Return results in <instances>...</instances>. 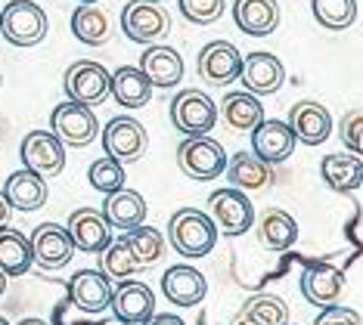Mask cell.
I'll return each mask as SVG.
<instances>
[{
  "mask_svg": "<svg viewBox=\"0 0 363 325\" xmlns=\"http://www.w3.org/2000/svg\"><path fill=\"white\" fill-rule=\"evenodd\" d=\"M338 139L345 143V149H351V152H363V115L360 108H354V112H348L342 118V124H338Z\"/></svg>",
  "mask_w": 363,
  "mask_h": 325,
  "instance_id": "obj_38",
  "label": "cell"
},
{
  "mask_svg": "<svg viewBox=\"0 0 363 325\" xmlns=\"http://www.w3.org/2000/svg\"><path fill=\"white\" fill-rule=\"evenodd\" d=\"M220 118L233 133H252L264 118L261 99L249 93V90H230V93L220 99Z\"/></svg>",
  "mask_w": 363,
  "mask_h": 325,
  "instance_id": "obj_27",
  "label": "cell"
},
{
  "mask_svg": "<svg viewBox=\"0 0 363 325\" xmlns=\"http://www.w3.org/2000/svg\"><path fill=\"white\" fill-rule=\"evenodd\" d=\"M72 35L87 47H103L112 35L109 13L100 10L96 4H81L78 10L72 13Z\"/></svg>",
  "mask_w": 363,
  "mask_h": 325,
  "instance_id": "obj_30",
  "label": "cell"
},
{
  "mask_svg": "<svg viewBox=\"0 0 363 325\" xmlns=\"http://www.w3.org/2000/svg\"><path fill=\"white\" fill-rule=\"evenodd\" d=\"M87 183L96 189V193L109 195L115 189H121L128 183V173H125V164L115 161V158H100V161H94L87 168Z\"/></svg>",
  "mask_w": 363,
  "mask_h": 325,
  "instance_id": "obj_35",
  "label": "cell"
},
{
  "mask_svg": "<svg viewBox=\"0 0 363 325\" xmlns=\"http://www.w3.org/2000/svg\"><path fill=\"white\" fill-rule=\"evenodd\" d=\"M109 310L115 313V319L128 322V325H143L155 313V295L150 285L137 279H118V285H112L109 297Z\"/></svg>",
  "mask_w": 363,
  "mask_h": 325,
  "instance_id": "obj_13",
  "label": "cell"
},
{
  "mask_svg": "<svg viewBox=\"0 0 363 325\" xmlns=\"http://www.w3.org/2000/svg\"><path fill=\"white\" fill-rule=\"evenodd\" d=\"M146 146H150V137H146V127L130 115H118L106 124L103 130V149L106 155L115 158L121 164L140 161L146 155Z\"/></svg>",
  "mask_w": 363,
  "mask_h": 325,
  "instance_id": "obj_9",
  "label": "cell"
},
{
  "mask_svg": "<svg viewBox=\"0 0 363 325\" xmlns=\"http://www.w3.org/2000/svg\"><path fill=\"white\" fill-rule=\"evenodd\" d=\"M4 198L10 202L13 211H38V207L47 205V180L40 173L22 168L10 173V180L4 183Z\"/></svg>",
  "mask_w": 363,
  "mask_h": 325,
  "instance_id": "obj_25",
  "label": "cell"
},
{
  "mask_svg": "<svg viewBox=\"0 0 363 325\" xmlns=\"http://www.w3.org/2000/svg\"><path fill=\"white\" fill-rule=\"evenodd\" d=\"M28 245H31V263L47 273L62 270V266L72 261V254H75L69 229L60 227V223H40V227L31 232Z\"/></svg>",
  "mask_w": 363,
  "mask_h": 325,
  "instance_id": "obj_11",
  "label": "cell"
},
{
  "mask_svg": "<svg viewBox=\"0 0 363 325\" xmlns=\"http://www.w3.org/2000/svg\"><path fill=\"white\" fill-rule=\"evenodd\" d=\"M31 266H35V263H31L28 236H22L19 229L0 227V270H4V276L6 279L26 276Z\"/></svg>",
  "mask_w": 363,
  "mask_h": 325,
  "instance_id": "obj_31",
  "label": "cell"
},
{
  "mask_svg": "<svg viewBox=\"0 0 363 325\" xmlns=\"http://www.w3.org/2000/svg\"><path fill=\"white\" fill-rule=\"evenodd\" d=\"M168 239L180 257L199 261V257L211 254V248L218 245V229H214L208 214L196 211V207H180L168 220Z\"/></svg>",
  "mask_w": 363,
  "mask_h": 325,
  "instance_id": "obj_1",
  "label": "cell"
},
{
  "mask_svg": "<svg viewBox=\"0 0 363 325\" xmlns=\"http://www.w3.org/2000/svg\"><path fill=\"white\" fill-rule=\"evenodd\" d=\"M78 4H100V0H78Z\"/></svg>",
  "mask_w": 363,
  "mask_h": 325,
  "instance_id": "obj_46",
  "label": "cell"
},
{
  "mask_svg": "<svg viewBox=\"0 0 363 325\" xmlns=\"http://www.w3.org/2000/svg\"><path fill=\"white\" fill-rule=\"evenodd\" d=\"M289 127H292L295 139H301L304 146H320L329 139L333 133V115L323 103H313V99H301L292 106L289 112Z\"/></svg>",
  "mask_w": 363,
  "mask_h": 325,
  "instance_id": "obj_16",
  "label": "cell"
},
{
  "mask_svg": "<svg viewBox=\"0 0 363 325\" xmlns=\"http://www.w3.org/2000/svg\"><path fill=\"white\" fill-rule=\"evenodd\" d=\"M286 325H289V322H286Z\"/></svg>",
  "mask_w": 363,
  "mask_h": 325,
  "instance_id": "obj_50",
  "label": "cell"
},
{
  "mask_svg": "<svg viewBox=\"0 0 363 325\" xmlns=\"http://www.w3.org/2000/svg\"><path fill=\"white\" fill-rule=\"evenodd\" d=\"M295 133L286 121L277 118H261V124L252 130V152L267 164H279L295 152Z\"/></svg>",
  "mask_w": 363,
  "mask_h": 325,
  "instance_id": "obj_18",
  "label": "cell"
},
{
  "mask_svg": "<svg viewBox=\"0 0 363 325\" xmlns=\"http://www.w3.org/2000/svg\"><path fill=\"white\" fill-rule=\"evenodd\" d=\"M242 313L255 319L258 325H286L289 322V307L277 295H255L242 304Z\"/></svg>",
  "mask_w": 363,
  "mask_h": 325,
  "instance_id": "obj_34",
  "label": "cell"
},
{
  "mask_svg": "<svg viewBox=\"0 0 363 325\" xmlns=\"http://www.w3.org/2000/svg\"><path fill=\"white\" fill-rule=\"evenodd\" d=\"M233 19L242 35L270 38L279 28V4L277 0H236Z\"/></svg>",
  "mask_w": 363,
  "mask_h": 325,
  "instance_id": "obj_21",
  "label": "cell"
},
{
  "mask_svg": "<svg viewBox=\"0 0 363 325\" xmlns=\"http://www.w3.org/2000/svg\"><path fill=\"white\" fill-rule=\"evenodd\" d=\"M239 69H242V53L230 40L205 44L199 59H196V72L208 87H230L239 78Z\"/></svg>",
  "mask_w": 363,
  "mask_h": 325,
  "instance_id": "obj_10",
  "label": "cell"
},
{
  "mask_svg": "<svg viewBox=\"0 0 363 325\" xmlns=\"http://www.w3.org/2000/svg\"><path fill=\"white\" fill-rule=\"evenodd\" d=\"M155 4H164V0H155Z\"/></svg>",
  "mask_w": 363,
  "mask_h": 325,
  "instance_id": "obj_49",
  "label": "cell"
},
{
  "mask_svg": "<svg viewBox=\"0 0 363 325\" xmlns=\"http://www.w3.org/2000/svg\"><path fill=\"white\" fill-rule=\"evenodd\" d=\"M171 124H174V130L184 133V137L211 133L214 124H218V106H214V99L205 93V90L184 87L171 99Z\"/></svg>",
  "mask_w": 363,
  "mask_h": 325,
  "instance_id": "obj_2",
  "label": "cell"
},
{
  "mask_svg": "<svg viewBox=\"0 0 363 325\" xmlns=\"http://www.w3.org/2000/svg\"><path fill=\"white\" fill-rule=\"evenodd\" d=\"M311 10L326 31H345L357 22V0H311Z\"/></svg>",
  "mask_w": 363,
  "mask_h": 325,
  "instance_id": "obj_33",
  "label": "cell"
},
{
  "mask_svg": "<svg viewBox=\"0 0 363 325\" xmlns=\"http://www.w3.org/2000/svg\"><path fill=\"white\" fill-rule=\"evenodd\" d=\"M258 241L267 251H286L298 241V223L283 207H270L258 220Z\"/></svg>",
  "mask_w": 363,
  "mask_h": 325,
  "instance_id": "obj_29",
  "label": "cell"
},
{
  "mask_svg": "<svg viewBox=\"0 0 363 325\" xmlns=\"http://www.w3.org/2000/svg\"><path fill=\"white\" fill-rule=\"evenodd\" d=\"M0 35L13 47H35L47 38V13L35 0H13L0 10Z\"/></svg>",
  "mask_w": 363,
  "mask_h": 325,
  "instance_id": "obj_5",
  "label": "cell"
},
{
  "mask_svg": "<svg viewBox=\"0 0 363 325\" xmlns=\"http://www.w3.org/2000/svg\"><path fill=\"white\" fill-rule=\"evenodd\" d=\"M100 325H128V322H121V319H109V322H100Z\"/></svg>",
  "mask_w": 363,
  "mask_h": 325,
  "instance_id": "obj_45",
  "label": "cell"
},
{
  "mask_svg": "<svg viewBox=\"0 0 363 325\" xmlns=\"http://www.w3.org/2000/svg\"><path fill=\"white\" fill-rule=\"evenodd\" d=\"M6 291V276H4V270H0V295Z\"/></svg>",
  "mask_w": 363,
  "mask_h": 325,
  "instance_id": "obj_44",
  "label": "cell"
},
{
  "mask_svg": "<svg viewBox=\"0 0 363 325\" xmlns=\"http://www.w3.org/2000/svg\"><path fill=\"white\" fill-rule=\"evenodd\" d=\"M189 25H211L224 16V0H177Z\"/></svg>",
  "mask_w": 363,
  "mask_h": 325,
  "instance_id": "obj_37",
  "label": "cell"
},
{
  "mask_svg": "<svg viewBox=\"0 0 363 325\" xmlns=\"http://www.w3.org/2000/svg\"><path fill=\"white\" fill-rule=\"evenodd\" d=\"M146 211H150V207H146V198L140 193H134V189H128V186L109 193L106 202H103L106 223H109L112 229H121V232L140 227V223L146 220Z\"/></svg>",
  "mask_w": 363,
  "mask_h": 325,
  "instance_id": "obj_24",
  "label": "cell"
},
{
  "mask_svg": "<svg viewBox=\"0 0 363 325\" xmlns=\"http://www.w3.org/2000/svg\"><path fill=\"white\" fill-rule=\"evenodd\" d=\"M10 214H13V207L10 202L4 198V193H0V227H6V220H10Z\"/></svg>",
  "mask_w": 363,
  "mask_h": 325,
  "instance_id": "obj_41",
  "label": "cell"
},
{
  "mask_svg": "<svg viewBox=\"0 0 363 325\" xmlns=\"http://www.w3.org/2000/svg\"><path fill=\"white\" fill-rule=\"evenodd\" d=\"M50 133L65 149H84L96 139L100 133V124H96V115L90 106H81V103H72L65 99L50 112Z\"/></svg>",
  "mask_w": 363,
  "mask_h": 325,
  "instance_id": "obj_6",
  "label": "cell"
},
{
  "mask_svg": "<svg viewBox=\"0 0 363 325\" xmlns=\"http://www.w3.org/2000/svg\"><path fill=\"white\" fill-rule=\"evenodd\" d=\"M230 325H258V322H255V319H249V316H245L242 310H239V313L233 316V319H230Z\"/></svg>",
  "mask_w": 363,
  "mask_h": 325,
  "instance_id": "obj_42",
  "label": "cell"
},
{
  "mask_svg": "<svg viewBox=\"0 0 363 325\" xmlns=\"http://www.w3.org/2000/svg\"><path fill=\"white\" fill-rule=\"evenodd\" d=\"M227 180L233 189H242V193H258V189L270 186L274 183V164L261 161L255 152H236L233 158H227Z\"/></svg>",
  "mask_w": 363,
  "mask_h": 325,
  "instance_id": "obj_23",
  "label": "cell"
},
{
  "mask_svg": "<svg viewBox=\"0 0 363 325\" xmlns=\"http://www.w3.org/2000/svg\"><path fill=\"white\" fill-rule=\"evenodd\" d=\"M320 177L335 193H354L363 180V164L357 152H333L320 161Z\"/></svg>",
  "mask_w": 363,
  "mask_h": 325,
  "instance_id": "obj_28",
  "label": "cell"
},
{
  "mask_svg": "<svg viewBox=\"0 0 363 325\" xmlns=\"http://www.w3.org/2000/svg\"><path fill=\"white\" fill-rule=\"evenodd\" d=\"M162 291L174 307H196V304H202L208 285H205V276L196 266L177 263L162 276Z\"/></svg>",
  "mask_w": 363,
  "mask_h": 325,
  "instance_id": "obj_22",
  "label": "cell"
},
{
  "mask_svg": "<svg viewBox=\"0 0 363 325\" xmlns=\"http://www.w3.org/2000/svg\"><path fill=\"white\" fill-rule=\"evenodd\" d=\"M140 72L150 78L152 87H177L180 78H184V56L177 53L174 47H164V44H150L140 56Z\"/></svg>",
  "mask_w": 363,
  "mask_h": 325,
  "instance_id": "obj_19",
  "label": "cell"
},
{
  "mask_svg": "<svg viewBox=\"0 0 363 325\" xmlns=\"http://www.w3.org/2000/svg\"><path fill=\"white\" fill-rule=\"evenodd\" d=\"M152 84L137 65H121L118 72L109 74V96L125 108H143L152 99Z\"/></svg>",
  "mask_w": 363,
  "mask_h": 325,
  "instance_id": "obj_26",
  "label": "cell"
},
{
  "mask_svg": "<svg viewBox=\"0 0 363 325\" xmlns=\"http://www.w3.org/2000/svg\"><path fill=\"white\" fill-rule=\"evenodd\" d=\"M208 217L218 229V236H245L255 223V205L249 202V195L242 189L224 186L214 189L208 195Z\"/></svg>",
  "mask_w": 363,
  "mask_h": 325,
  "instance_id": "obj_3",
  "label": "cell"
},
{
  "mask_svg": "<svg viewBox=\"0 0 363 325\" xmlns=\"http://www.w3.org/2000/svg\"><path fill=\"white\" fill-rule=\"evenodd\" d=\"M72 304L84 313H103L109 310L112 297V279L103 276V270H78L69 282Z\"/></svg>",
  "mask_w": 363,
  "mask_h": 325,
  "instance_id": "obj_20",
  "label": "cell"
},
{
  "mask_svg": "<svg viewBox=\"0 0 363 325\" xmlns=\"http://www.w3.org/2000/svg\"><path fill=\"white\" fill-rule=\"evenodd\" d=\"M0 87H4V74H0Z\"/></svg>",
  "mask_w": 363,
  "mask_h": 325,
  "instance_id": "obj_48",
  "label": "cell"
},
{
  "mask_svg": "<svg viewBox=\"0 0 363 325\" xmlns=\"http://www.w3.org/2000/svg\"><path fill=\"white\" fill-rule=\"evenodd\" d=\"M236 81H242V87L249 90V93H255V96H270V93H277V90L283 87L286 69H283V62H279L274 53L258 50V53H249L242 59V69H239Z\"/></svg>",
  "mask_w": 363,
  "mask_h": 325,
  "instance_id": "obj_15",
  "label": "cell"
},
{
  "mask_svg": "<svg viewBox=\"0 0 363 325\" xmlns=\"http://www.w3.org/2000/svg\"><path fill=\"white\" fill-rule=\"evenodd\" d=\"M137 273V263H134V257H130L128 251V245H125V239H118V241H109L106 245V251H103V276H109V279H128V276H134Z\"/></svg>",
  "mask_w": 363,
  "mask_h": 325,
  "instance_id": "obj_36",
  "label": "cell"
},
{
  "mask_svg": "<svg viewBox=\"0 0 363 325\" xmlns=\"http://www.w3.org/2000/svg\"><path fill=\"white\" fill-rule=\"evenodd\" d=\"M177 168L184 171L189 180H199V183L218 180L227 168V152L208 133H202V137H186L184 143L177 146Z\"/></svg>",
  "mask_w": 363,
  "mask_h": 325,
  "instance_id": "obj_4",
  "label": "cell"
},
{
  "mask_svg": "<svg viewBox=\"0 0 363 325\" xmlns=\"http://www.w3.org/2000/svg\"><path fill=\"white\" fill-rule=\"evenodd\" d=\"M19 158L28 171H35L44 180H50L56 173H62V168H65V146L50 130H31L22 137Z\"/></svg>",
  "mask_w": 363,
  "mask_h": 325,
  "instance_id": "obj_12",
  "label": "cell"
},
{
  "mask_svg": "<svg viewBox=\"0 0 363 325\" xmlns=\"http://www.w3.org/2000/svg\"><path fill=\"white\" fill-rule=\"evenodd\" d=\"M65 229H69V236H72V245L87 254H103L106 245L112 241V227L106 223L103 211H94V207H78V211H72Z\"/></svg>",
  "mask_w": 363,
  "mask_h": 325,
  "instance_id": "obj_17",
  "label": "cell"
},
{
  "mask_svg": "<svg viewBox=\"0 0 363 325\" xmlns=\"http://www.w3.org/2000/svg\"><path fill=\"white\" fill-rule=\"evenodd\" d=\"M313 325H360V313L348 310L342 304H329V307H320Z\"/></svg>",
  "mask_w": 363,
  "mask_h": 325,
  "instance_id": "obj_39",
  "label": "cell"
},
{
  "mask_svg": "<svg viewBox=\"0 0 363 325\" xmlns=\"http://www.w3.org/2000/svg\"><path fill=\"white\" fill-rule=\"evenodd\" d=\"M301 295L308 297V304L313 307H329V304H338L348 288L345 282V273L333 263H308L301 273Z\"/></svg>",
  "mask_w": 363,
  "mask_h": 325,
  "instance_id": "obj_14",
  "label": "cell"
},
{
  "mask_svg": "<svg viewBox=\"0 0 363 325\" xmlns=\"http://www.w3.org/2000/svg\"><path fill=\"white\" fill-rule=\"evenodd\" d=\"M62 90L72 103L94 108L106 103V96H109V72L100 62H90V59L72 62L62 74Z\"/></svg>",
  "mask_w": 363,
  "mask_h": 325,
  "instance_id": "obj_8",
  "label": "cell"
},
{
  "mask_svg": "<svg viewBox=\"0 0 363 325\" xmlns=\"http://www.w3.org/2000/svg\"><path fill=\"white\" fill-rule=\"evenodd\" d=\"M121 31L134 44H159L171 31V16L155 0H128L121 10Z\"/></svg>",
  "mask_w": 363,
  "mask_h": 325,
  "instance_id": "obj_7",
  "label": "cell"
},
{
  "mask_svg": "<svg viewBox=\"0 0 363 325\" xmlns=\"http://www.w3.org/2000/svg\"><path fill=\"white\" fill-rule=\"evenodd\" d=\"M143 325H186V322L180 319V316H174V313H152Z\"/></svg>",
  "mask_w": 363,
  "mask_h": 325,
  "instance_id": "obj_40",
  "label": "cell"
},
{
  "mask_svg": "<svg viewBox=\"0 0 363 325\" xmlns=\"http://www.w3.org/2000/svg\"><path fill=\"white\" fill-rule=\"evenodd\" d=\"M125 245H128V251L130 257H134V263H137V270H146V266H152L155 261H162V254H164V236L159 229H152V227H134V229H128L125 236Z\"/></svg>",
  "mask_w": 363,
  "mask_h": 325,
  "instance_id": "obj_32",
  "label": "cell"
},
{
  "mask_svg": "<svg viewBox=\"0 0 363 325\" xmlns=\"http://www.w3.org/2000/svg\"><path fill=\"white\" fill-rule=\"evenodd\" d=\"M0 325H10V322H6V319H4V316H0Z\"/></svg>",
  "mask_w": 363,
  "mask_h": 325,
  "instance_id": "obj_47",
  "label": "cell"
},
{
  "mask_svg": "<svg viewBox=\"0 0 363 325\" xmlns=\"http://www.w3.org/2000/svg\"><path fill=\"white\" fill-rule=\"evenodd\" d=\"M19 325H47V322L44 319H22Z\"/></svg>",
  "mask_w": 363,
  "mask_h": 325,
  "instance_id": "obj_43",
  "label": "cell"
}]
</instances>
